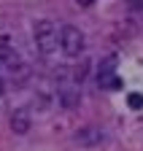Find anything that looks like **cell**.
I'll return each instance as SVG.
<instances>
[{"mask_svg": "<svg viewBox=\"0 0 143 151\" xmlns=\"http://www.w3.org/2000/svg\"><path fill=\"white\" fill-rule=\"evenodd\" d=\"M86 73H89V60H84L76 70H73V76H76V81H84L86 78Z\"/></svg>", "mask_w": 143, "mask_h": 151, "instance_id": "cell-7", "label": "cell"}, {"mask_svg": "<svg viewBox=\"0 0 143 151\" xmlns=\"http://www.w3.org/2000/svg\"><path fill=\"white\" fill-rule=\"evenodd\" d=\"M60 49H62L68 57H78V54L86 49L84 32H81L78 27H73V24H65V27L60 30Z\"/></svg>", "mask_w": 143, "mask_h": 151, "instance_id": "cell-2", "label": "cell"}, {"mask_svg": "<svg viewBox=\"0 0 143 151\" xmlns=\"http://www.w3.org/2000/svg\"><path fill=\"white\" fill-rule=\"evenodd\" d=\"M3 92H6V81H3V78H0V94H3Z\"/></svg>", "mask_w": 143, "mask_h": 151, "instance_id": "cell-11", "label": "cell"}, {"mask_svg": "<svg viewBox=\"0 0 143 151\" xmlns=\"http://www.w3.org/2000/svg\"><path fill=\"white\" fill-rule=\"evenodd\" d=\"M35 46H38L41 54H51L60 49V30L54 22H49V19H41V22H35Z\"/></svg>", "mask_w": 143, "mask_h": 151, "instance_id": "cell-1", "label": "cell"}, {"mask_svg": "<svg viewBox=\"0 0 143 151\" xmlns=\"http://www.w3.org/2000/svg\"><path fill=\"white\" fill-rule=\"evenodd\" d=\"M130 105L132 108H140L143 105V97H140V94H130Z\"/></svg>", "mask_w": 143, "mask_h": 151, "instance_id": "cell-8", "label": "cell"}, {"mask_svg": "<svg viewBox=\"0 0 143 151\" xmlns=\"http://www.w3.org/2000/svg\"><path fill=\"white\" fill-rule=\"evenodd\" d=\"M103 129L100 127H95V124H89V127H81L78 132H76V143H81V146H97V143H103Z\"/></svg>", "mask_w": 143, "mask_h": 151, "instance_id": "cell-4", "label": "cell"}, {"mask_svg": "<svg viewBox=\"0 0 143 151\" xmlns=\"http://www.w3.org/2000/svg\"><path fill=\"white\" fill-rule=\"evenodd\" d=\"M114 57L111 60H105L103 65H100V76H97V81H100V86H105V89H119L121 86V81L116 78V73H114Z\"/></svg>", "mask_w": 143, "mask_h": 151, "instance_id": "cell-3", "label": "cell"}, {"mask_svg": "<svg viewBox=\"0 0 143 151\" xmlns=\"http://www.w3.org/2000/svg\"><path fill=\"white\" fill-rule=\"evenodd\" d=\"M0 68H6L16 76V70H24L22 68V60L16 57V51L8 46V43H0Z\"/></svg>", "mask_w": 143, "mask_h": 151, "instance_id": "cell-5", "label": "cell"}, {"mask_svg": "<svg viewBox=\"0 0 143 151\" xmlns=\"http://www.w3.org/2000/svg\"><path fill=\"white\" fill-rule=\"evenodd\" d=\"M11 129L16 132V135H27L30 132V113L24 108H16L14 116H11Z\"/></svg>", "mask_w": 143, "mask_h": 151, "instance_id": "cell-6", "label": "cell"}, {"mask_svg": "<svg viewBox=\"0 0 143 151\" xmlns=\"http://www.w3.org/2000/svg\"><path fill=\"white\" fill-rule=\"evenodd\" d=\"M130 8H135V11H143V0H130Z\"/></svg>", "mask_w": 143, "mask_h": 151, "instance_id": "cell-9", "label": "cell"}, {"mask_svg": "<svg viewBox=\"0 0 143 151\" xmlns=\"http://www.w3.org/2000/svg\"><path fill=\"white\" fill-rule=\"evenodd\" d=\"M76 3H78L81 8H89V6H92V3H95V0H76Z\"/></svg>", "mask_w": 143, "mask_h": 151, "instance_id": "cell-10", "label": "cell"}]
</instances>
